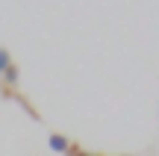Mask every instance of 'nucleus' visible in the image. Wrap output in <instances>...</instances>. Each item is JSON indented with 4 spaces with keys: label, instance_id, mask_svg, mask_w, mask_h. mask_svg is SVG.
Instances as JSON below:
<instances>
[{
    "label": "nucleus",
    "instance_id": "obj_3",
    "mask_svg": "<svg viewBox=\"0 0 159 156\" xmlns=\"http://www.w3.org/2000/svg\"><path fill=\"white\" fill-rule=\"evenodd\" d=\"M12 62H15V59H12V53L6 50V47H0V77H3V71L9 68Z\"/></svg>",
    "mask_w": 159,
    "mask_h": 156
},
{
    "label": "nucleus",
    "instance_id": "obj_1",
    "mask_svg": "<svg viewBox=\"0 0 159 156\" xmlns=\"http://www.w3.org/2000/svg\"><path fill=\"white\" fill-rule=\"evenodd\" d=\"M47 145H50V150H53V153H65V156H68V153H71V147H74V145H71V139H65L62 133H50Z\"/></svg>",
    "mask_w": 159,
    "mask_h": 156
},
{
    "label": "nucleus",
    "instance_id": "obj_2",
    "mask_svg": "<svg viewBox=\"0 0 159 156\" xmlns=\"http://www.w3.org/2000/svg\"><path fill=\"white\" fill-rule=\"evenodd\" d=\"M0 80H3V82H6V86H9V88H12V86H18V65L12 62L9 68L3 71V77H0Z\"/></svg>",
    "mask_w": 159,
    "mask_h": 156
},
{
    "label": "nucleus",
    "instance_id": "obj_4",
    "mask_svg": "<svg viewBox=\"0 0 159 156\" xmlns=\"http://www.w3.org/2000/svg\"><path fill=\"white\" fill-rule=\"evenodd\" d=\"M68 156H100V153H89V150H80V147L74 145V147H71V153Z\"/></svg>",
    "mask_w": 159,
    "mask_h": 156
},
{
    "label": "nucleus",
    "instance_id": "obj_5",
    "mask_svg": "<svg viewBox=\"0 0 159 156\" xmlns=\"http://www.w3.org/2000/svg\"><path fill=\"white\" fill-rule=\"evenodd\" d=\"M124 156H133V153H124Z\"/></svg>",
    "mask_w": 159,
    "mask_h": 156
}]
</instances>
